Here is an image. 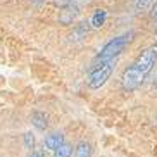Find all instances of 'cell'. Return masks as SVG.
Returning a JSON list of instances; mask_svg holds the SVG:
<instances>
[{
  "label": "cell",
  "mask_w": 157,
  "mask_h": 157,
  "mask_svg": "<svg viewBox=\"0 0 157 157\" xmlns=\"http://www.w3.org/2000/svg\"><path fill=\"white\" fill-rule=\"evenodd\" d=\"M131 36H133V31L126 33V35H121L117 38H112L111 42H107L104 45V48L100 50V54L97 56V62L95 64H100V62H107L111 59H116L121 52L124 50V47L131 42Z\"/></svg>",
  "instance_id": "cell-1"
},
{
  "label": "cell",
  "mask_w": 157,
  "mask_h": 157,
  "mask_svg": "<svg viewBox=\"0 0 157 157\" xmlns=\"http://www.w3.org/2000/svg\"><path fill=\"white\" fill-rule=\"evenodd\" d=\"M114 67H116V59H111V60H107V62H100V64H95L92 73H90V76H88V86L93 88V90L104 86V85L107 83V79L111 78Z\"/></svg>",
  "instance_id": "cell-2"
},
{
  "label": "cell",
  "mask_w": 157,
  "mask_h": 157,
  "mask_svg": "<svg viewBox=\"0 0 157 157\" xmlns=\"http://www.w3.org/2000/svg\"><path fill=\"white\" fill-rule=\"evenodd\" d=\"M155 60H157V47H148L145 52H142V56L135 60L131 67H133L140 76L145 78V76L152 71L154 66H155Z\"/></svg>",
  "instance_id": "cell-3"
},
{
  "label": "cell",
  "mask_w": 157,
  "mask_h": 157,
  "mask_svg": "<svg viewBox=\"0 0 157 157\" xmlns=\"http://www.w3.org/2000/svg\"><path fill=\"white\" fill-rule=\"evenodd\" d=\"M143 79L145 78L140 76L133 67H128V69L123 73V86H124L126 90H135L136 86H140V85L143 83Z\"/></svg>",
  "instance_id": "cell-4"
},
{
  "label": "cell",
  "mask_w": 157,
  "mask_h": 157,
  "mask_svg": "<svg viewBox=\"0 0 157 157\" xmlns=\"http://www.w3.org/2000/svg\"><path fill=\"white\" fill-rule=\"evenodd\" d=\"M62 143H64V135L62 133H50V135H47V138H45V147L48 150H56Z\"/></svg>",
  "instance_id": "cell-5"
},
{
  "label": "cell",
  "mask_w": 157,
  "mask_h": 157,
  "mask_svg": "<svg viewBox=\"0 0 157 157\" xmlns=\"http://www.w3.org/2000/svg\"><path fill=\"white\" fill-rule=\"evenodd\" d=\"M31 123H33V126L35 128H38V129H45L47 128V116L43 114V112H33L31 114Z\"/></svg>",
  "instance_id": "cell-6"
},
{
  "label": "cell",
  "mask_w": 157,
  "mask_h": 157,
  "mask_svg": "<svg viewBox=\"0 0 157 157\" xmlns=\"http://www.w3.org/2000/svg\"><path fill=\"white\" fill-rule=\"evenodd\" d=\"M105 19H107V12L104 9H98L95 10V14L92 16V24L93 28H102L105 24Z\"/></svg>",
  "instance_id": "cell-7"
},
{
  "label": "cell",
  "mask_w": 157,
  "mask_h": 157,
  "mask_svg": "<svg viewBox=\"0 0 157 157\" xmlns=\"http://www.w3.org/2000/svg\"><path fill=\"white\" fill-rule=\"evenodd\" d=\"M74 157H92V147L86 142H79L74 150Z\"/></svg>",
  "instance_id": "cell-8"
},
{
  "label": "cell",
  "mask_w": 157,
  "mask_h": 157,
  "mask_svg": "<svg viewBox=\"0 0 157 157\" xmlns=\"http://www.w3.org/2000/svg\"><path fill=\"white\" fill-rule=\"evenodd\" d=\"M71 155H73V147L66 142L54 150V157H71Z\"/></svg>",
  "instance_id": "cell-9"
},
{
  "label": "cell",
  "mask_w": 157,
  "mask_h": 157,
  "mask_svg": "<svg viewBox=\"0 0 157 157\" xmlns=\"http://www.w3.org/2000/svg\"><path fill=\"white\" fill-rule=\"evenodd\" d=\"M24 147L29 148V150L35 147V136H33V133H26V135H24Z\"/></svg>",
  "instance_id": "cell-10"
},
{
  "label": "cell",
  "mask_w": 157,
  "mask_h": 157,
  "mask_svg": "<svg viewBox=\"0 0 157 157\" xmlns=\"http://www.w3.org/2000/svg\"><path fill=\"white\" fill-rule=\"evenodd\" d=\"M152 2L154 0H136V9L142 10V9H145V7H148Z\"/></svg>",
  "instance_id": "cell-11"
},
{
  "label": "cell",
  "mask_w": 157,
  "mask_h": 157,
  "mask_svg": "<svg viewBox=\"0 0 157 157\" xmlns=\"http://www.w3.org/2000/svg\"><path fill=\"white\" fill-rule=\"evenodd\" d=\"M150 17H152L154 21H157V0H155V4H154V7H152V12H150Z\"/></svg>",
  "instance_id": "cell-12"
},
{
  "label": "cell",
  "mask_w": 157,
  "mask_h": 157,
  "mask_svg": "<svg viewBox=\"0 0 157 157\" xmlns=\"http://www.w3.org/2000/svg\"><path fill=\"white\" fill-rule=\"evenodd\" d=\"M29 157H43V154H42V152H33Z\"/></svg>",
  "instance_id": "cell-13"
}]
</instances>
